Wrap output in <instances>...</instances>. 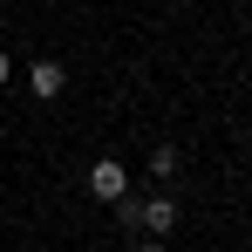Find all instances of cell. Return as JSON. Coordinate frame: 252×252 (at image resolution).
I'll list each match as a JSON object with an SVG mask.
<instances>
[{"label":"cell","instance_id":"6da1fadb","mask_svg":"<svg viewBox=\"0 0 252 252\" xmlns=\"http://www.w3.org/2000/svg\"><path fill=\"white\" fill-rule=\"evenodd\" d=\"M89 191H95L102 205H116V198H129V177H123V164H116V157H102V164L89 170Z\"/></svg>","mask_w":252,"mask_h":252},{"label":"cell","instance_id":"7a4b0ae2","mask_svg":"<svg viewBox=\"0 0 252 252\" xmlns=\"http://www.w3.org/2000/svg\"><path fill=\"white\" fill-rule=\"evenodd\" d=\"M28 82H34V95H62V89H68V68H62V62H34Z\"/></svg>","mask_w":252,"mask_h":252},{"label":"cell","instance_id":"3957f363","mask_svg":"<svg viewBox=\"0 0 252 252\" xmlns=\"http://www.w3.org/2000/svg\"><path fill=\"white\" fill-rule=\"evenodd\" d=\"M136 252H170V246H164V239H143V246H136Z\"/></svg>","mask_w":252,"mask_h":252},{"label":"cell","instance_id":"277c9868","mask_svg":"<svg viewBox=\"0 0 252 252\" xmlns=\"http://www.w3.org/2000/svg\"><path fill=\"white\" fill-rule=\"evenodd\" d=\"M7 75H14V62H7V55H0V82H7Z\"/></svg>","mask_w":252,"mask_h":252}]
</instances>
